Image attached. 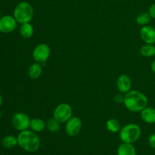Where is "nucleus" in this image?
I'll use <instances>...</instances> for the list:
<instances>
[{"label":"nucleus","mask_w":155,"mask_h":155,"mask_svg":"<svg viewBox=\"0 0 155 155\" xmlns=\"http://www.w3.org/2000/svg\"><path fill=\"white\" fill-rule=\"evenodd\" d=\"M60 124L55 118L51 117L47 120L45 123V128L50 132V133H57L60 130Z\"/></svg>","instance_id":"obj_19"},{"label":"nucleus","mask_w":155,"mask_h":155,"mask_svg":"<svg viewBox=\"0 0 155 155\" xmlns=\"http://www.w3.org/2000/svg\"><path fill=\"white\" fill-rule=\"evenodd\" d=\"M120 123L118 120L115 119V118H111L109 119L106 122V128L109 132L112 133H116L120 132L121 130Z\"/></svg>","instance_id":"obj_18"},{"label":"nucleus","mask_w":155,"mask_h":155,"mask_svg":"<svg viewBox=\"0 0 155 155\" xmlns=\"http://www.w3.org/2000/svg\"><path fill=\"white\" fill-rule=\"evenodd\" d=\"M2 18V13H1V11H0V18Z\"/></svg>","instance_id":"obj_28"},{"label":"nucleus","mask_w":155,"mask_h":155,"mask_svg":"<svg viewBox=\"0 0 155 155\" xmlns=\"http://www.w3.org/2000/svg\"><path fill=\"white\" fill-rule=\"evenodd\" d=\"M2 104V97L1 94H0V107H1Z\"/></svg>","instance_id":"obj_26"},{"label":"nucleus","mask_w":155,"mask_h":155,"mask_svg":"<svg viewBox=\"0 0 155 155\" xmlns=\"http://www.w3.org/2000/svg\"><path fill=\"white\" fill-rule=\"evenodd\" d=\"M51 50L49 46L45 43H40L36 45L33 50V58L37 63L45 64L50 56Z\"/></svg>","instance_id":"obj_6"},{"label":"nucleus","mask_w":155,"mask_h":155,"mask_svg":"<svg viewBox=\"0 0 155 155\" xmlns=\"http://www.w3.org/2000/svg\"><path fill=\"white\" fill-rule=\"evenodd\" d=\"M148 144L150 145V146L155 149V133L151 134L148 137Z\"/></svg>","instance_id":"obj_23"},{"label":"nucleus","mask_w":155,"mask_h":155,"mask_svg":"<svg viewBox=\"0 0 155 155\" xmlns=\"http://www.w3.org/2000/svg\"><path fill=\"white\" fill-rule=\"evenodd\" d=\"M151 17L150 16L149 13L148 12H142V13L139 14L137 15L136 18V23H137L139 25L141 26H145L148 25L149 24L150 21H151Z\"/></svg>","instance_id":"obj_21"},{"label":"nucleus","mask_w":155,"mask_h":155,"mask_svg":"<svg viewBox=\"0 0 155 155\" xmlns=\"http://www.w3.org/2000/svg\"><path fill=\"white\" fill-rule=\"evenodd\" d=\"M148 13H149L151 18L155 19V3H154V4H152L150 6L149 9H148Z\"/></svg>","instance_id":"obj_24"},{"label":"nucleus","mask_w":155,"mask_h":155,"mask_svg":"<svg viewBox=\"0 0 155 155\" xmlns=\"http://www.w3.org/2000/svg\"><path fill=\"white\" fill-rule=\"evenodd\" d=\"M19 32L22 37L28 39V38L33 36V33H34V30H33V27L30 23H25V24H21Z\"/></svg>","instance_id":"obj_17"},{"label":"nucleus","mask_w":155,"mask_h":155,"mask_svg":"<svg viewBox=\"0 0 155 155\" xmlns=\"http://www.w3.org/2000/svg\"><path fill=\"white\" fill-rule=\"evenodd\" d=\"M18 22L11 15H5L0 18V32L3 33H9L17 28Z\"/></svg>","instance_id":"obj_9"},{"label":"nucleus","mask_w":155,"mask_h":155,"mask_svg":"<svg viewBox=\"0 0 155 155\" xmlns=\"http://www.w3.org/2000/svg\"><path fill=\"white\" fill-rule=\"evenodd\" d=\"M141 113V118L146 124H155V108L152 107H148L144 108Z\"/></svg>","instance_id":"obj_12"},{"label":"nucleus","mask_w":155,"mask_h":155,"mask_svg":"<svg viewBox=\"0 0 155 155\" xmlns=\"http://www.w3.org/2000/svg\"><path fill=\"white\" fill-rule=\"evenodd\" d=\"M82 125L83 123L80 118L77 117H71L66 122L65 132L69 136H76L81 130Z\"/></svg>","instance_id":"obj_8"},{"label":"nucleus","mask_w":155,"mask_h":155,"mask_svg":"<svg viewBox=\"0 0 155 155\" xmlns=\"http://www.w3.org/2000/svg\"><path fill=\"white\" fill-rule=\"evenodd\" d=\"M18 145L27 152H35L40 147V139L36 133L31 130L20 132L18 136Z\"/></svg>","instance_id":"obj_2"},{"label":"nucleus","mask_w":155,"mask_h":155,"mask_svg":"<svg viewBox=\"0 0 155 155\" xmlns=\"http://www.w3.org/2000/svg\"><path fill=\"white\" fill-rule=\"evenodd\" d=\"M142 134L140 127L136 124H129L120 130V139L124 143L133 144L137 142Z\"/></svg>","instance_id":"obj_4"},{"label":"nucleus","mask_w":155,"mask_h":155,"mask_svg":"<svg viewBox=\"0 0 155 155\" xmlns=\"http://www.w3.org/2000/svg\"><path fill=\"white\" fill-rule=\"evenodd\" d=\"M45 128V122L41 118H33L30 120V129L35 133H39Z\"/></svg>","instance_id":"obj_15"},{"label":"nucleus","mask_w":155,"mask_h":155,"mask_svg":"<svg viewBox=\"0 0 155 155\" xmlns=\"http://www.w3.org/2000/svg\"><path fill=\"white\" fill-rule=\"evenodd\" d=\"M117 155H136V148L133 144L124 143L123 142L121 145L118 146L117 150Z\"/></svg>","instance_id":"obj_13"},{"label":"nucleus","mask_w":155,"mask_h":155,"mask_svg":"<svg viewBox=\"0 0 155 155\" xmlns=\"http://www.w3.org/2000/svg\"><path fill=\"white\" fill-rule=\"evenodd\" d=\"M42 74V66L41 64L36 63L33 64L30 66L28 69V76L30 79L36 80L39 78Z\"/></svg>","instance_id":"obj_14"},{"label":"nucleus","mask_w":155,"mask_h":155,"mask_svg":"<svg viewBox=\"0 0 155 155\" xmlns=\"http://www.w3.org/2000/svg\"><path fill=\"white\" fill-rule=\"evenodd\" d=\"M151 71H152V72L154 73V74H155V60L153 61L152 63H151Z\"/></svg>","instance_id":"obj_25"},{"label":"nucleus","mask_w":155,"mask_h":155,"mask_svg":"<svg viewBox=\"0 0 155 155\" xmlns=\"http://www.w3.org/2000/svg\"><path fill=\"white\" fill-rule=\"evenodd\" d=\"M2 113H1V111H0V120L2 119Z\"/></svg>","instance_id":"obj_27"},{"label":"nucleus","mask_w":155,"mask_h":155,"mask_svg":"<svg viewBox=\"0 0 155 155\" xmlns=\"http://www.w3.org/2000/svg\"><path fill=\"white\" fill-rule=\"evenodd\" d=\"M14 128L18 131H24L30 128V119L29 116L22 112H18L14 114L12 120Z\"/></svg>","instance_id":"obj_7"},{"label":"nucleus","mask_w":155,"mask_h":155,"mask_svg":"<svg viewBox=\"0 0 155 155\" xmlns=\"http://www.w3.org/2000/svg\"><path fill=\"white\" fill-rule=\"evenodd\" d=\"M140 53L142 56L146 58L155 55V45L154 44H145L140 48Z\"/></svg>","instance_id":"obj_20"},{"label":"nucleus","mask_w":155,"mask_h":155,"mask_svg":"<svg viewBox=\"0 0 155 155\" xmlns=\"http://www.w3.org/2000/svg\"><path fill=\"white\" fill-rule=\"evenodd\" d=\"M117 88L120 93L126 94L130 92L132 88V80L127 74L119 76L117 80Z\"/></svg>","instance_id":"obj_11"},{"label":"nucleus","mask_w":155,"mask_h":155,"mask_svg":"<svg viewBox=\"0 0 155 155\" xmlns=\"http://www.w3.org/2000/svg\"><path fill=\"white\" fill-rule=\"evenodd\" d=\"M2 145L6 149H12L18 145V137L14 136H6L2 140Z\"/></svg>","instance_id":"obj_16"},{"label":"nucleus","mask_w":155,"mask_h":155,"mask_svg":"<svg viewBox=\"0 0 155 155\" xmlns=\"http://www.w3.org/2000/svg\"><path fill=\"white\" fill-rule=\"evenodd\" d=\"M140 36L145 44L155 43V29L149 25H145L141 28Z\"/></svg>","instance_id":"obj_10"},{"label":"nucleus","mask_w":155,"mask_h":155,"mask_svg":"<svg viewBox=\"0 0 155 155\" xmlns=\"http://www.w3.org/2000/svg\"><path fill=\"white\" fill-rule=\"evenodd\" d=\"M73 110L68 103H61L54 108L53 117L60 123H66L72 117Z\"/></svg>","instance_id":"obj_5"},{"label":"nucleus","mask_w":155,"mask_h":155,"mask_svg":"<svg viewBox=\"0 0 155 155\" xmlns=\"http://www.w3.org/2000/svg\"><path fill=\"white\" fill-rule=\"evenodd\" d=\"M114 101L116 103H117V104H124V95H123V93L117 94L114 97Z\"/></svg>","instance_id":"obj_22"},{"label":"nucleus","mask_w":155,"mask_h":155,"mask_svg":"<svg viewBox=\"0 0 155 155\" xmlns=\"http://www.w3.org/2000/svg\"><path fill=\"white\" fill-rule=\"evenodd\" d=\"M148 100L146 95L136 90H130L124 95V104L130 112H141L148 106Z\"/></svg>","instance_id":"obj_1"},{"label":"nucleus","mask_w":155,"mask_h":155,"mask_svg":"<svg viewBox=\"0 0 155 155\" xmlns=\"http://www.w3.org/2000/svg\"><path fill=\"white\" fill-rule=\"evenodd\" d=\"M34 15V11L31 5L27 2L18 3L14 10V18L20 24L30 23Z\"/></svg>","instance_id":"obj_3"}]
</instances>
